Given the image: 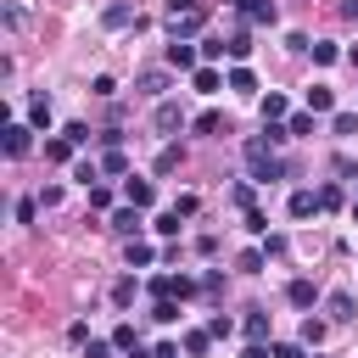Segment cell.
<instances>
[{"mask_svg":"<svg viewBox=\"0 0 358 358\" xmlns=\"http://www.w3.org/2000/svg\"><path fill=\"white\" fill-rule=\"evenodd\" d=\"M285 129H291V134H313V112H291Z\"/></svg>","mask_w":358,"mask_h":358,"instance_id":"cell-32","label":"cell"},{"mask_svg":"<svg viewBox=\"0 0 358 358\" xmlns=\"http://www.w3.org/2000/svg\"><path fill=\"white\" fill-rule=\"evenodd\" d=\"M285 302L291 308H313V280H291L285 285Z\"/></svg>","mask_w":358,"mask_h":358,"instance_id":"cell-18","label":"cell"},{"mask_svg":"<svg viewBox=\"0 0 358 358\" xmlns=\"http://www.w3.org/2000/svg\"><path fill=\"white\" fill-rule=\"evenodd\" d=\"M168 84H173V78H168L162 67H145V73L134 78V90H140V95H151V101H157V95H168Z\"/></svg>","mask_w":358,"mask_h":358,"instance_id":"cell-9","label":"cell"},{"mask_svg":"<svg viewBox=\"0 0 358 358\" xmlns=\"http://www.w3.org/2000/svg\"><path fill=\"white\" fill-rule=\"evenodd\" d=\"M207 28V6H196V11H168V34L173 39H190V34H201Z\"/></svg>","mask_w":358,"mask_h":358,"instance_id":"cell-2","label":"cell"},{"mask_svg":"<svg viewBox=\"0 0 358 358\" xmlns=\"http://www.w3.org/2000/svg\"><path fill=\"white\" fill-rule=\"evenodd\" d=\"M28 123H34V129H50V101H45V95L28 101Z\"/></svg>","mask_w":358,"mask_h":358,"instance_id":"cell-24","label":"cell"},{"mask_svg":"<svg viewBox=\"0 0 358 358\" xmlns=\"http://www.w3.org/2000/svg\"><path fill=\"white\" fill-rule=\"evenodd\" d=\"M263 263H268V252H257V246L235 257V268H241V274H263Z\"/></svg>","mask_w":358,"mask_h":358,"instance_id":"cell-26","label":"cell"},{"mask_svg":"<svg viewBox=\"0 0 358 358\" xmlns=\"http://www.w3.org/2000/svg\"><path fill=\"white\" fill-rule=\"evenodd\" d=\"M224 84H229L235 95H252V90H257V78H252V67H229V78H224Z\"/></svg>","mask_w":358,"mask_h":358,"instance_id":"cell-19","label":"cell"},{"mask_svg":"<svg viewBox=\"0 0 358 358\" xmlns=\"http://www.w3.org/2000/svg\"><path fill=\"white\" fill-rule=\"evenodd\" d=\"M241 330H246L252 341H268V313H257V308H252V313L241 319Z\"/></svg>","mask_w":358,"mask_h":358,"instance_id":"cell-21","label":"cell"},{"mask_svg":"<svg viewBox=\"0 0 358 358\" xmlns=\"http://www.w3.org/2000/svg\"><path fill=\"white\" fill-rule=\"evenodd\" d=\"M162 134H173V129H185V112H179V101H157V117H151Z\"/></svg>","mask_w":358,"mask_h":358,"instance_id":"cell-12","label":"cell"},{"mask_svg":"<svg viewBox=\"0 0 358 358\" xmlns=\"http://www.w3.org/2000/svg\"><path fill=\"white\" fill-rule=\"evenodd\" d=\"M123 201H129V207H140V213H145V207H151V201H157V185H151V179H134V173H129V179H123Z\"/></svg>","mask_w":358,"mask_h":358,"instance_id":"cell-7","label":"cell"},{"mask_svg":"<svg viewBox=\"0 0 358 358\" xmlns=\"http://www.w3.org/2000/svg\"><path fill=\"white\" fill-rule=\"evenodd\" d=\"M218 56H229V45L224 39H201V62H218Z\"/></svg>","mask_w":358,"mask_h":358,"instance_id":"cell-38","label":"cell"},{"mask_svg":"<svg viewBox=\"0 0 358 358\" xmlns=\"http://www.w3.org/2000/svg\"><path fill=\"white\" fill-rule=\"evenodd\" d=\"M347 62H352V67H358V45H352V50H347Z\"/></svg>","mask_w":358,"mask_h":358,"instance_id":"cell-52","label":"cell"},{"mask_svg":"<svg viewBox=\"0 0 358 358\" xmlns=\"http://www.w3.org/2000/svg\"><path fill=\"white\" fill-rule=\"evenodd\" d=\"M308 112H313V117H319V112H336V90H330V84H313V90H308Z\"/></svg>","mask_w":358,"mask_h":358,"instance_id":"cell-15","label":"cell"},{"mask_svg":"<svg viewBox=\"0 0 358 358\" xmlns=\"http://www.w3.org/2000/svg\"><path fill=\"white\" fill-rule=\"evenodd\" d=\"M241 358H274V347H263V341H252V347H246Z\"/></svg>","mask_w":358,"mask_h":358,"instance_id":"cell-47","label":"cell"},{"mask_svg":"<svg viewBox=\"0 0 358 358\" xmlns=\"http://www.w3.org/2000/svg\"><path fill=\"white\" fill-rule=\"evenodd\" d=\"M34 213H39V201H34V196H22V201H17V224H34Z\"/></svg>","mask_w":358,"mask_h":358,"instance_id":"cell-41","label":"cell"},{"mask_svg":"<svg viewBox=\"0 0 358 358\" xmlns=\"http://www.w3.org/2000/svg\"><path fill=\"white\" fill-rule=\"evenodd\" d=\"M134 291H140V280H134V274H123V280L112 285V302H117V308H129V302H134Z\"/></svg>","mask_w":358,"mask_h":358,"instance_id":"cell-27","label":"cell"},{"mask_svg":"<svg viewBox=\"0 0 358 358\" xmlns=\"http://www.w3.org/2000/svg\"><path fill=\"white\" fill-rule=\"evenodd\" d=\"M285 213H291V218H313V213H324V207H319V190H291Z\"/></svg>","mask_w":358,"mask_h":358,"instance_id":"cell-10","label":"cell"},{"mask_svg":"<svg viewBox=\"0 0 358 358\" xmlns=\"http://www.w3.org/2000/svg\"><path fill=\"white\" fill-rule=\"evenodd\" d=\"M224 45H229V62H235V67H241V62L252 56V39H246V28H241V34H229Z\"/></svg>","mask_w":358,"mask_h":358,"instance_id":"cell-22","label":"cell"},{"mask_svg":"<svg viewBox=\"0 0 358 358\" xmlns=\"http://www.w3.org/2000/svg\"><path fill=\"white\" fill-rule=\"evenodd\" d=\"M229 201H235L241 213H252V207H257V185H252V179H241V185L229 190Z\"/></svg>","mask_w":358,"mask_h":358,"instance_id":"cell-20","label":"cell"},{"mask_svg":"<svg viewBox=\"0 0 358 358\" xmlns=\"http://www.w3.org/2000/svg\"><path fill=\"white\" fill-rule=\"evenodd\" d=\"M257 112H263V123H285V117H291V101H285V95H263Z\"/></svg>","mask_w":358,"mask_h":358,"instance_id":"cell-13","label":"cell"},{"mask_svg":"<svg viewBox=\"0 0 358 358\" xmlns=\"http://www.w3.org/2000/svg\"><path fill=\"white\" fill-rule=\"evenodd\" d=\"M235 11H241L246 22H257V28H274V22H280L274 0H235Z\"/></svg>","mask_w":358,"mask_h":358,"instance_id":"cell-5","label":"cell"},{"mask_svg":"<svg viewBox=\"0 0 358 358\" xmlns=\"http://www.w3.org/2000/svg\"><path fill=\"white\" fill-rule=\"evenodd\" d=\"M341 17H347V22H358V0H347V6H341Z\"/></svg>","mask_w":358,"mask_h":358,"instance_id":"cell-50","label":"cell"},{"mask_svg":"<svg viewBox=\"0 0 358 358\" xmlns=\"http://www.w3.org/2000/svg\"><path fill=\"white\" fill-rule=\"evenodd\" d=\"M201 0H168V11H196Z\"/></svg>","mask_w":358,"mask_h":358,"instance_id":"cell-49","label":"cell"},{"mask_svg":"<svg viewBox=\"0 0 358 358\" xmlns=\"http://www.w3.org/2000/svg\"><path fill=\"white\" fill-rule=\"evenodd\" d=\"M90 207H112V190L106 185H90Z\"/></svg>","mask_w":358,"mask_h":358,"instance_id":"cell-44","label":"cell"},{"mask_svg":"<svg viewBox=\"0 0 358 358\" xmlns=\"http://www.w3.org/2000/svg\"><path fill=\"white\" fill-rule=\"evenodd\" d=\"M151 229H157V235H179V213H173V207H168V213H157V224H151Z\"/></svg>","mask_w":358,"mask_h":358,"instance_id":"cell-35","label":"cell"},{"mask_svg":"<svg viewBox=\"0 0 358 358\" xmlns=\"http://www.w3.org/2000/svg\"><path fill=\"white\" fill-rule=\"evenodd\" d=\"M112 347H123V352H134V347H140V341H134V324H117V330H112Z\"/></svg>","mask_w":358,"mask_h":358,"instance_id":"cell-37","label":"cell"},{"mask_svg":"<svg viewBox=\"0 0 358 358\" xmlns=\"http://www.w3.org/2000/svg\"><path fill=\"white\" fill-rule=\"evenodd\" d=\"M179 162H185V145H162L157 151V173H173Z\"/></svg>","mask_w":358,"mask_h":358,"instance_id":"cell-25","label":"cell"},{"mask_svg":"<svg viewBox=\"0 0 358 358\" xmlns=\"http://www.w3.org/2000/svg\"><path fill=\"white\" fill-rule=\"evenodd\" d=\"M319 207H324V213H330V207H341V190H336V185H324V190H319Z\"/></svg>","mask_w":358,"mask_h":358,"instance_id":"cell-45","label":"cell"},{"mask_svg":"<svg viewBox=\"0 0 358 358\" xmlns=\"http://www.w3.org/2000/svg\"><path fill=\"white\" fill-rule=\"evenodd\" d=\"M241 157H246V168H252V179H263V185H274L285 168H280V157H274V145L263 140V134H246V145H241Z\"/></svg>","mask_w":358,"mask_h":358,"instance_id":"cell-1","label":"cell"},{"mask_svg":"<svg viewBox=\"0 0 358 358\" xmlns=\"http://www.w3.org/2000/svg\"><path fill=\"white\" fill-rule=\"evenodd\" d=\"M196 207H201V196H190V190L173 196V213H179V218H196Z\"/></svg>","mask_w":358,"mask_h":358,"instance_id":"cell-34","label":"cell"},{"mask_svg":"<svg viewBox=\"0 0 358 358\" xmlns=\"http://www.w3.org/2000/svg\"><path fill=\"white\" fill-rule=\"evenodd\" d=\"M330 129H336V134H358V112H336Z\"/></svg>","mask_w":358,"mask_h":358,"instance_id":"cell-33","label":"cell"},{"mask_svg":"<svg viewBox=\"0 0 358 358\" xmlns=\"http://www.w3.org/2000/svg\"><path fill=\"white\" fill-rule=\"evenodd\" d=\"M101 22H106V28H140V11L117 0V6H106V11H101Z\"/></svg>","mask_w":358,"mask_h":358,"instance_id":"cell-11","label":"cell"},{"mask_svg":"<svg viewBox=\"0 0 358 358\" xmlns=\"http://www.w3.org/2000/svg\"><path fill=\"white\" fill-rule=\"evenodd\" d=\"M324 313H330L336 324H347V319H358V302H352V291H330V296H324Z\"/></svg>","mask_w":358,"mask_h":358,"instance_id":"cell-8","label":"cell"},{"mask_svg":"<svg viewBox=\"0 0 358 358\" xmlns=\"http://www.w3.org/2000/svg\"><path fill=\"white\" fill-rule=\"evenodd\" d=\"M129 358H157V352H145V347H134V352H129Z\"/></svg>","mask_w":358,"mask_h":358,"instance_id":"cell-51","label":"cell"},{"mask_svg":"<svg viewBox=\"0 0 358 358\" xmlns=\"http://www.w3.org/2000/svg\"><path fill=\"white\" fill-rule=\"evenodd\" d=\"M207 347H213V336H207V330H190V336H185V352H190V358H201Z\"/></svg>","mask_w":358,"mask_h":358,"instance_id":"cell-31","label":"cell"},{"mask_svg":"<svg viewBox=\"0 0 358 358\" xmlns=\"http://www.w3.org/2000/svg\"><path fill=\"white\" fill-rule=\"evenodd\" d=\"M274 358H302V341H274Z\"/></svg>","mask_w":358,"mask_h":358,"instance_id":"cell-46","label":"cell"},{"mask_svg":"<svg viewBox=\"0 0 358 358\" xmlns=\"http://www.w3.org/2000/svg\"><path fill=\"white\" fill-rule=\"evenodd\" d=\"M190 84H196L201 95H213V90L224 84V78H218V67H196V73H190Z\"/></svg>","mask_w":358,"mask_h":358,"instance_id":"cell-23","label":"cell"},{"mask_svg":"<svg viewBox=\"0 0 358 358\" xmlns=\"http://www.w3.org/2000/svg\"><path fill=\"white\" fill-rule=\"evenodd\" d=\"M145 291H151L157 302H168V296H179V274H151V280H145Z\"/></svg>","mask_w":358,"mask_h":358,"instance_id":"cell-16","label":"cell"},{"mask_svg":"<svg viewBox=\"0 0 358 358\" xmlns=\"http://www.w3.org/2000/svg\"><path fill=\"white\" fill-rule=\"evenodd\" d=\"M101 173H112V179H129V157H123V145H106V151H101Z\"/></svg>","mask_w":358,"mask_h":358,"instance_id":"cell-14","label":"cell"},{"mask_svg":"<svg viewBox=\"0 0 358 358\" xmlns=\"http://www.w3.org/2000/svg\"><path fill=\"white\" fill-rule=\"evenodd\" d=\"M229 330H235V319H224V313H213V319H207V336H229Z\"/></svg>","mask_w":358,"mask_h":358,"instance_id":"cell-42","label":"cell"},{"mask_svg":"<svg viewBox=\"0 0 358 358\" xmlns=\"http://www.w3.org/2000/svg\"><path fill=\"white\" fill-rule=\"evenodd\" d=\"M324 330H330V324L308 313V319H302V347H319V341H324Z\"/></svg>","mask_w":358,"mask_h":358,"instance_id":"cell-28","label":"cell"},{"mask_svg":"<svg viewBox=\"0 0 358 358\" xmlns=\"http://www.w3.org/2000/svg\"><path fill=\"white\" fill-rule=\"evenodd\" d=\"M157 263V246L151 241H129V268H151Z\"/></svg>","mask_w":358,"mask_h":358,"instance_id":"cell-17","label":"cell"},{"mask_svg":"<svg viewBox=\"0 0 358 358\" xmlns=\"http://www.w3.org/2000/svg\"><path fill=\"white\" fill-rule=\"evenodd\" d=\"M352 224H358V207H352Z\"/></svg>","mask_w":358,"mask_h":358,"instance_id":"cell-53","label":"cell"},{"mask_svg":"<svg viewBox=\"0 0 358 358\" xmlns=\"http://www.w3.org/2000/svg\"><path fill=\"white\" fill-rule=\"evenodd\" d=\"M196 129H201V134H218V129H224V117H218V112H201V117H196Z\"/></svg>","mask_w":358,"mask_h":358,"instance_id":"cell-40","label":"cell"},{"mask_svg":"<svg viewBox=\"0 0 358 358\" xmlns=\"http://www.w3.org/2000/svg\"><path fill=\"white\" fill-rule=\"evenodd\" d=\"M151 319H157V324H173V319H179V302H173V296H168V302H157V308H151Z\"/></svg>","mask_w":358,"mask_h":358,"instance_id":"cell-36","label":"cell"},{"mask_svg":"<svg viewBox=\"0 0 358 358\" xmlns=\"http://www.w3.org/2000/svg\"><path fill=\"white\" fill-rule=\"evenodd\" d=\"M90 90H95V95H101V101H112V95H117V78H106V73H101V78H95V84H90Z\"/></svg>","mask_w":358,"mask_h":358,"instance_id":"cell-39","label":"cell"},{"mask_svg":"<svg viewBox=\"0 0 358 358\" xmlns=\"http://www.w3.org/2000/svg\"><path fill=\"white\" fill-rule=\"evenodd\" d=\"M73 151H78V145H73L67 134H62V140H45V157H50V162H67Z\"/></svg>","mask_w":358,"mask_h":358,"instance_id":"cell-30","label":"cell"},{"mask_svg":"<svg viewBox=\"0 0 358 358\" xmlns=\"http://www.w3.org/2000/svg\"><path fill=\"white\" fill-rule=\"evenodd\" d=\"M308 56H313V62H319V67H330V62H336V56H341V50H336V45H330V39H313V45H308Z\"/></svg>","mask_w":358,"mask_h":358,"instance_id":"cell-29","label":"cell"},{"mask_svg":"<svg viewBox=\"0 0 358 358\" xmlns=\"http://www.w3.org/2000/svg\"><path fill=\"white\" fill-rule=\"evenodd\" d=\"M84 358H112V347H106V341H90V352H84Z\"/></svg>","mask_w":358,"mask_h":358,"instance_id":"cell-48","label":"cell"},{"mask_svg":"<svg viewBox=\"0 0 358 358\" xmlns=\"http://www.w3.org/2000/svg\"><path fill=\"white\" fill-rule=\"evenodd\" d=\"M34 151V123H6V157H28Z\"/></svg>","mask_w":358,"mask_h":358,"instance_id":"cell-4","label":"cell"},{"mask_svg":"<svg viewBox=\"0 0 358 358\" xmlns=\"http://www.w3.org/2000/svg\"><path fill=\"white\" fill-rule=\"evenodd\" d=\"M196 62H201V45H190V39H173V45H168V67L196 73Z\"/></svg>","mask_w":358,"mask_h":358,"instance_id":"cell-6","label":"cell"},{"mask_svg":"<svg viewBox=\"0 0 358 358\" xmlns=\"http://www.w3.org/2000/svg\"><path fill=\"white\" fill-rule=\"evenodd\" d=\"M67 140L73 145H90V123H67Z\"/></svg>","mask_w":358,"mask_h":358,"instance_id":"cell-43","label":"cell"},{"mask_svg":"<svg viewBox=\"0 0 358 358\" xmlns=\"http://www.w3.org/2000/svg\"><path fill=\"white\" fill-rule=\"evenodd\" d=\"M106 229H112V235H123V241H140L145 218H140V207H129V201H123V207L112 213V224H106Z\"/></svg>","mask_w":358,"mask_h":358,"instance_id":"cell-3","label":"cell"}]
</instances>
